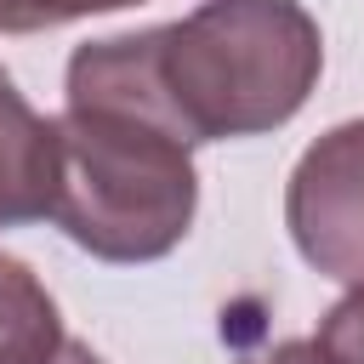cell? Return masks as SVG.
<instances>
[{
  "label": "cell",
  "instance_id": "obj_1",
  "mask_svg": "<svg viewBox=\"0 0 364 364\" xmlns=\"http://www.w3.org/2000/svg\"><path fill=\"white\" fill-rule=\"evenodd\" d=\"M324 68V34L301 0H205L154 28V74L182 142L262 136L301 114Z\"/></svg>",
  "mask_w": 364,
  "mask_h": 364
},
{
  "label": "cell",
  "instance_id": "obj_2",
  "mask_svg": "<svg viewBox=\"0 0 364 364\" xmlns=\"http://www.w3.org/2000/svg\"><path fill=\"white\" fill-rule=\"evenodd\" d=\"M57 154L51 222L80 250L102 262H159L188 239L199 176L171 125L119 108H63Z\"/></svg>",
  "mask_w": 364,
  "mask_h": 364
},
{
  "label": "cell",
  "instance_id": "obj_3",
  "mask_svg": "<svg viewBox=\"0 0 364 364\" xmlns=\"http://www.w3.org/2000/svg\"><path fill=\"white\" fill-rule=\"evenodd\" d=\"M284 222L296 250L341 279L364 284V119L324 131L290 171Z\"/></svg>",
  "mask_w": 364,
  "mask_h": 364
},
{
  "label": "cell",
  "instance_id": "obj_4",
  "mask_svg": "<svg viewBox=\"0 0 364 364\" xmlns=\"http://www.w3.org/2000/svg\"><path fill=\"white\" fill-rule=\"evenodd\" d=\"M57 119L34 114L28 97L0 68V228H23L51 216L57 205Z\"/></svg>",
  "mask_w": 364,
  "mask_h": 364
},
{
  "label": "cell",
  "instance_id": "obj_5",
  "mask_svg": "<svg viewBox=\"0 0 364 364\" xmlns=\"http://www.w3.org/2000/svg\"><path fill=\"white\" fill-rule=\"evenodd\" d=\"M63 318L28 262L0 250V364H51L63 353Z\"/></svg>",
  "mask_w": 364,
  "mask_h": 364
},
{
  "label": "cell",
  "instance_id": "obj_6",
  "mask_svg": "<svg viewBox=\"0 0 364 364\" xmlns=\"http://www.w3.org/2000/svg\"><path fill=\"white\" fill-rule=\"evenodd\" d=\"M313 364H364V284H353L324 318L318 336L307 341Z\"/></svg>",
  "mask_w": 364,
  "mask_h": 364
},
{
  "label": "cell",
  "instance_id": "obj_7",
  "mask_svg": "<svg viewBox=\"0 0 364 364\" xmlns=\"http://www.w3.org/2000/svg\"><path fill=\"white\" fill-rule=\"evenodd\" d=\"M119 6H142V0H0V34H40L91 11H119Z\"/></svg>",
  "mask_w": 364,
  "mask_h": 364
},
{
  "label": "cell",
  "instance_id": "obj_8",
  "mask_svg": "<svg viewBox=\"0 0 364 364\" xmlns=\"http://www.w3.org/2000/svg\"><path fill=\"white\" fill-rule=\"evenodd\" d=\"M239 364H313V353H307V341H273L267 353H250Z\"/></svg>",
  "mask_w": 364,
  "mask_h": 364
},
{
  "label": "cell",
  "instance_id": "obj_9",
  "mask_svg": "<svg viewBox=\"0 0 364 364\" xmlns=\"http://www.w3.org/2000/svg\"><path fill=\"white\" fill-rule=\"evenodd\" d=\"M51 364H102V358H97V353L85 347V341H63V353H57Z\"/></svg>",
  "mask_w": 364,
  "mask_h": 364
}]
</instances>
